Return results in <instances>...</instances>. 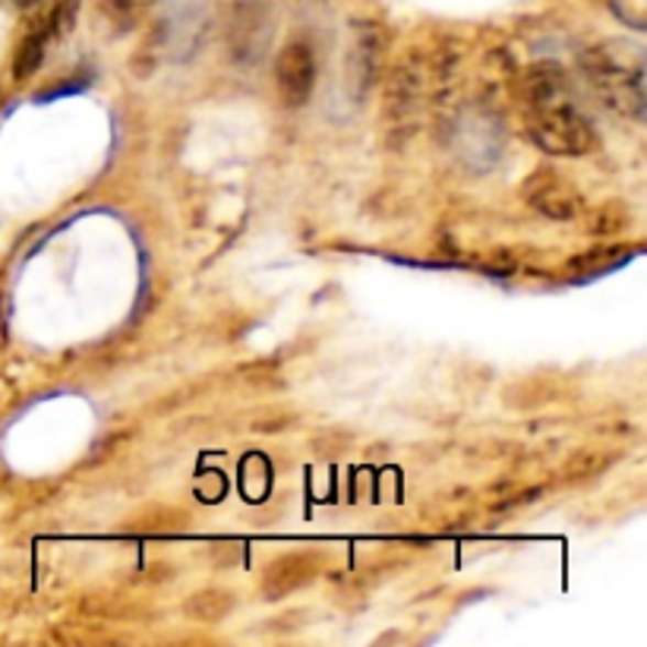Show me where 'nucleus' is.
<instances>
[{"mask_svg":"<svg viewBox=\"0 0 647 647\" xmlns=\"http://www.w3.org/2000/svg\"><path fill=\"white\" fill-rule=\"evenodd\" d=\"M272 39V10L263 0H240L231 29H228V48L240 67L260 64L265 54V45Z\"/></svg>","mask_w":647,"mask_h":647,"instance_id":"4","label":"nucleus"},{"mask_svg":"<svg viewBox=\"0 0 647 647\" xmlns=\"http://www.w3.org/2000/svg\"><path fill=\"white\" fill-rule=\"evenodd\" d=\"M316 54L307 42H288L275 57V89L285 108H304L316 89Z\"/></svg>","mask_w":647,"mask_h":647,"instance_id":"5","label":"nucleus"},{"mask_svg":"<svg viewBox=\"0 0 647 647\" xmlns=\"http://www.w3.org/2000/svg\"><path fill=\"white\" fill-rule=\"evenodd\" d=\"M79 7H83V0H57V3L51 7V13L45 17V25H48V32L54 42L67 39L73 29H76Z\"/></svg>","mask_w":647,"mask_h":647,"instance_id":"10","label":"nucleus"},{"mask_svg":"<svg viewBox=\"0 0 647 647\" xmlns=\"http://www.w3.org/2000/svg\"><path fill=\"white\" fill-rule=\"evenodd\" d=\"M385 57V32L380 25L366 23L360 25L351 45V57H348V83L354 98H363L380 79Z\"/></svg>","mask_w":647,"mask_h":647,"instance_id":"6","label":"nucleus"},{"mask_svg":"<svg viewBox=\"0 0 647 647\" xmlns=\"http://www.w3.org/2000/svg\"><path fill=\"white\" fill-rule=\"evenodd\" d=\"M522 196L537 216L550 218V221H572L581 216V193L578 187L559 171L537 168L525 180Z\"/></svg>","mask_w":647,"mask_h":647,"instance_id":"3","label":"nucleus"},{"mask_svg":"<svg viewBox=\"0 0 647 647\" xmlns=\"http://www.w3.org/2000/svg\"><path fill=\"white\" fill-rule=\"evenodd\" d=\"M528 136L556 158H581L597 149V130L572 98L569 79L556 64H540L522 83Z\"/></svg>","mask_w":647,"mask_h":647,"instance_id":"1","label":"nucleus"},{"mask_svg":"<svg viewBox=\"0 0 647 647\" xmlns=\"http://www.w3.org/2000/svg\"><path fill=\"white\" fill-rule=\"evenodd\" d=\"M23 3H35V0H23Z\"/></svg>","mask_w":647,"mask_h":647,"instance_id":"12","label":"nucleus"},{"mask_svg":"<svg viewBox=\"0 0 647 647\" xmlns=\"http://www.w3.org/2000/svg\"><path fill=\"white\" fill-rule=\"evenodd\" d=\"M319 569H322V559L316 552H285L265 566L260 591L265 600H285L294 591L307 588L312 578L319 575Z\"/></svg>","mask_w":647,"mask_h":647,"instance_id":"7","label":"nucleus"},{"mask_svg":"<svg viewBox=\"0 0 647 647\" xmlns=\"http://www.w3.org/2000/svg\"><path fill=\"white\" fill-rule=\"evenodd\" d=\"M51 45H54V39H51L45 20L32 25V29L25 32L23 42H20L17 57H13V79H17V83H25L32 73L42 70V64H45V57H48Z\"/></svg>","mask_w":647,"mask_h":647,"instance_id":"8","label":"nucleus"},{"mask_svg":"<svg viewBox=\"0 0 647 647\" xmlns=\"http://www.w3.org/2000/svg\"><path fill=\"white\" fill-rule=\"evenodd\" d=\"M231 610H234V597L221 588H206L184 600V616L193 623H221L231 616Z\"/></svg>","mask_w":647,"mask_h":647,"instance_id":"9","label":"nucleus"},{"mask_svg":"<svg viewBox=\"0 0 647 647\" xmlns=\"http://www.w3.org/2000/svg\"><path fill=\"white\" fill-rule=\"evenodd\" d=\"M632 253H623L619 246H606V250H591V253H584V256H578L575 263H569L572 272H597V265H606V268H613L616 260H628Z\"/></svg>","mask_w":647,"mask_h":647,"instance_id":"11","label":"nucleus"},{"mask_svg":"<svg viewBox=\"0 0 647 647\" xmlns=\"http://www.w3.org/2000/svg\"><path fill=\"white\" fill-rule=\"evenodd\" d=\"M578 67L591 92L619 118H645V54L625 42H600L581 54Z\"/></svg>","mask_w":647,"mask_h":647,"instance_id":"2","label":"nucleus"}]
</instances>
